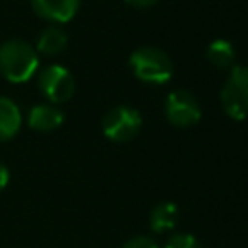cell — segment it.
Listing matches in <instances>:
<instances>
[{
  "label": "cell",
  "instance_id": "cell-1",
  "mask_svg": "<svg viewBox=\"0 0 248 248\" xmlns=\"http://www.w3.org/2000/svg\"><path fill=\"white\" fill-rule=\"evenodd\" d=\"M39 68V54L23 39H8L0 45V74L12 83L29 81Z\"/></svg>",
  "mask_w": 248,
  "mask_h": 248
},
{
  "label": "cell",
  "instance_id": "cell-2",
  "mask_svg": "<svg viewBox=\"0 0 248 248\" xmlns=\"http://www.w3.org/2000/svg\"><path fill=\"white\" fill-rule=\"evenodd\" d=\"M130 68L140 81L163 85L172 76V62L161 48L140 46L130 54Z\"/></svg>",
  "mask_w": 248,
  "mask_h": 248
},
{
  "label": "cell",
  "instance_id": "cell-3",
  "mask_svg": "<svg viewBox=\"0 0 248 248\" xmlns=\"http://www.w3.org/2000/svg\"><path fill=\"white\" fill-rule=\"evenodd\" d=\"M221 105L232 120L248 118V66H232L221 89Z\"/></svg>",
  "mask_w": 248,
  "mask_h": 248
},
{
  "label": "cell",
  "instance_id": "cell-4",
  "mask_svg": "<svg viewBox=\"0 0 248 248\" xmlns=\"http://www.w3.org/2000/svg\"><path fill=\"white\" fill-rule=\"evenodd\" d=\"M101 128H103L105 138H108L112 141H118V143L120 141H128L140 132L141 114L136 108L126 107V105L114 107L103 116Z\"/></svg>",
  "mask_w": 248,
  "mask_h": 248
},
{
  "label": "cell",
  "instance_id": "cell-5",
  "mask_svg": "<svg viewBox=\"0 0 248 248\" xmlns=\"http://www.w3.org/2000/svg\"><path fill=\"white\" fill-rule=\"evenodd\" d=\"M39 89L50 103H66L76 91V81L68 68L50 64L39 74Z\"/></svg>",
  "mask_w": 248,
  "mask_h": 248
},
{
  "label": "cell",
  "instance_id": "cell-6",
  "mask_svg": "<svg viewBox=\"0 0 248 248\" xmlns=\"http://www.w3.org/2000/svg\"><path fill=\"white\" fill-rule=\"evenodd\" d=\"M165 116L170 124H174L176 128H188L194 126L200 118H202V108L198 105V99L182 89L170 91L165 97Z\"/></svg>",
  "mask_w": 248,
  "mask_h": 248
},
{
  "label": "cell",
  "instance_id": "cell-7",
  "mask_svg": "<svg viewBox=\"0 0 248 248\" xmlns=\"http://www.w3.org/2000/svg\"><path fill=\"white\" fill-rule=\"evenodd\" d=\"M31 8L46 21L66 23L78 14L79 0H31Z\"/></svg>",
  "mask_w": 248,
  "mask_h": 248
},
{
  "label": "cell",
  "instance_id": "cell-8",
  "mask_svg": "<svg viewBox=\"0 0 248 248\" xmlns=\"http://www.w3.org/2000/svg\"><path fill=\"white\" fill-rule=\"evenodd\" d=\"M64 122V114L54 105H35L27 114V124L39 132H52L60 128Z\"/></svg>",
  "mask_w": 248,
  "mask_h": 248
},
{
  "label": "cell",
  "instance_id": "cell-9",
  "mask_svg": "<svg viewBox=\"0 0 248 248\" xmlns=\"http://www.w3.org/2000/svg\"><path fill=\"white\" fill-rule=\"evenodd\" d=\"M21 128V112L19 107L8 99L0 97V141L12 140Z\"/></svg>",
  "mask_w": 248,
  "mask_h": 248
},
{
  "label": "cell",
  "instance_id": "cell-10",
  "mask_svg": "<svg viewBox=\"0 0 248 248\" xmlns=\"http://www.w3.org/2000/svg\"><path fill=\"white\" fill-rule=\"evenodd\" d=\"M66 45H68V35L60 27L50 25V27H46V29H43L39 33L35 50H37V54L56 56L66 48Z\"/></svg>",
  "mask_w": 248,
  "mask_h": 248
},
{
  "label": "cell",
  "instance_id": "cell-11",
  "mask_svg": "<svg viewBox=\"0 0 248 248\" xmlns=\"http://www.w3.org/2000/svg\"><path fill=\"white\" fill-rule=\"evenodd\" d=\"M180 217V211L176 207V203L172 202H163L159 205H155L151 209L149 215V229L155 232H163V231H170L176 227Z\"/></svg>",
  "mask_w": 248,
  "mask_h": 248
},
{
  "label": "cell",
  "instance_id": "cell-12",
  "mask_svg": "<svg viewBox=\"0 0 248 248\" xmlns=\"http://www.w3.org/2000/svg\"><path fill=\"white\" fill-rule=\"evenodd\" d=\"M234 46L227 41V39H215L207 50H205V58L211 66L219 68V70H225V68H231L232 62H234Z\"/></svg>",
  "mask_w": 248,
  "mask_h": 248
},
{
  "label": "cell",
  "instance_id": "cell-13",
  "mask_svg": "<svg viewBox=\"0 0 248 248\" xmlns=\"http://www.w3.org/2000/svg\"><path fill=\"white\" fill-rule=\"evenodd\" d=\"M165 248H202V244H200V240H198L194 234H190V232H174V234L167 240Z\"/></svg>",
  "mask_w": 248,
  "mask_h": 248
},
{
  "label": "cell",
  "instance_id": "cell-14",
  "mask_svg": "<svg viewBox=\"0 0 248 248\" xmlns=\"http://www.w3.org/2000/svg\"><path fill=\"white\" fill-rule=\"evenodd\" d=\"M122 248H159V246H157V242H155L153 238H149V236H134V238H130Z\"/></svg>",
  "mask_w": 248,
  "mask_h": 248
},
{
  "label": "cell",
  "instance_id": "cell-15",
  "mask_svg": "<svg viewBox=\"0 0 248 248\" xmlns=\"http://www.w3.org/2000/svg\"><path fill=\"white\" fill-rule=\"evenodd\" d=\"M8 182H10V172H8L6 165H4V163H0V192L8 186Z\"/></svg>",
  "mask_w": 248,
  "mask_h": 248
},
{
  "label": "cell",
  "instance_id": "cell-16",
  "mask_svg": "<svg viewBox=\"0 0 248 248\" xmlns=\"http://www.w3.org/2000/svg\"><path fill=\"white\" fill-rule=\"evenodd\" d=\"M130 6H134V8H149V6H153V4H157L159 0H126Z\"/></svg>",
  "mask_w": 248,
  "mask_h": 248
}]
</instances>
